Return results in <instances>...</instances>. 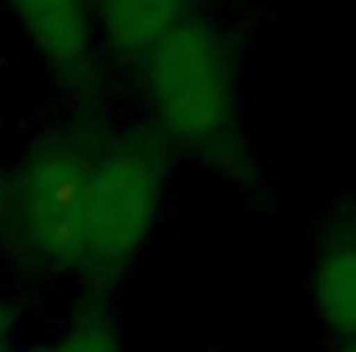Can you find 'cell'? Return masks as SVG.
I'll return each mask as SVG.
<instances>
[{
  "instance_id": "obj_1",
  "label": "cell",
  "mask_w": 356,
  "mask_h": 352,
  "mask_svg": "<svg viewBox=\"0 0 356 352\" xmlns=\"http://www.w3.org/2000/svg\"><path fill=\"white\" fill-rule=\"evenodd\" d=\"M149 129L186 158L220 162L241 141L245 71L232 33L211 17H191L133 63Z\"/></svg>"
},
{
  "instance_id": "obj_7",
  "label": "cell",
  "mask_w": 356,
  "mask_h": 352,
  "mask_svg": "<svg viewBox=\"0 0 356 352\" xmlns=\"http://www.w3.org/2000/svg\"><path fill=\"white\" fill-rule=\"evenodd\" d=\"M21 352H124L116 336V319L104 307H83L58 336L42 344H25Z\"/></svg>"
},
{
  "instance_id": "obj_3",
  "label": "cell",
  "mask_w": 356,
  "mask_h": 352,
  "mask_svg": "<svg viewBox=\"0 0 356 352\" xmlns=\"http://www.w3.org/2000/svg\"><path fill=\"white\" fill-rule=\"evenodd\" d=\"M175 150L154 129L95 133V199H91V257L83 286H112L141 257L154 237Z\"/></svg>"
},
{
  "instance_id": "obj_2",
  "label": "cell",
  "mask_w": 356,
  "mask_h": 352,
  "mask_svg": "<svg viewBox=\"0 0 356 352\" xmlns=\"http://www.w3.org/2000/svg\"><path fill=\"white\" fill-rule=\"evenodd\" d=\"M91 199L95 137L50 133L13 166L4 232L29 265L83 282L91 257Z\"/></svg>"
},
{
  "instance_id": "obj_10",
  "label": "cell",
  "mask_w": 356,
  "mask_h": 352,
  "mask_svg": "<svg viewBox=\"0 0 356 352\" xmlns=\"http://www.w3.org/2000/svg\"><path fill=\"white\" fill-rule=\"evenodd\" d=\"M332 352H356V340H336V349Z\"/></svg>"
},
{
  "instance_id": "obj_6",
  "label": "cell",
  "mask_w": 356,
  "mask_h": 352,
  "mask_svg": "<svg viewBox=\"0 0 356 352\" xmlns=\"http://www.w3.org/2000/svg\"><path fill=\"white\" fill-rule=\"evenodd\" d=\"M99 42L129 67L182 21L199 17V0H95Z\"/></svg>"
},
{
  "instance_id": "obj_5",
  "label": "cell",
  "mask_w": 356,
  "mask_h": 352,
  "mask_svg": "<svg viewBox=\"0 0 356 352\" xmlns=\"http://www.w3.org/2000/svg\"><path fill=\"white\" fill-rule=\"evenodd\" d=\"M311 303L332 340H356V220H340L315 249Z\"/></svg>"
},
{
  "instance_id": "obj_9",
  "label": "cell",
  "mask_w": 356,
  "mask_h": 352,
  "mask_svg": "<svg viewBox=\"0 0 356 352\" xmlns=\"http://www.w3.org/2000/svg\"><path fill=\"white\" fill-rule=\"evenodd\" d=\"M8 182H13V170L0 166V232H4V220H8Z\"/></svg>"
},
{
  "instance_id": "obj_4",
  "label": "cell",
  "mask_w": 356,
  "mask_h": 352,
  "mask_svg": "<svg viewBox=\"0 0 356 352\" xmlns=\"http://www.w3.org/2000/svg\"><path fill=\"white\" fill-rule=\"evenodd\" d=\"M4 13L54 79L83 88L95 75V50L104 46L95 0H4Z\"/></svg>"
},
{
  "instance_id": "obj_8",
  "label": "cell",
  "mask_w": 356,
  "mask_h": 352,
  "mask_svg": "<svg viewBox=\"0 0 356 352\" xmlns=\"http://www.w3.org/2000/svg\"><path fill=\"white\" fill-rule=\"evenodd\" d=\"M21 349H25V340H21V311L0 290V352H21Z\"/></svg>"
}]
</instances>
